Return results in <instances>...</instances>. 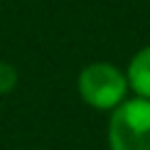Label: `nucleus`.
<instances>
[{"label":"nucleus","instance_id":"nucleus-3","mask_svg":"<svg viewBox=\"0 0 150 150\" xmlns=\"http://www.w3.org/2000/svg\"><path fill=\"white\" fill-rule=\"evenodd\" d=\"M126 76H128V86L133 96L150 98V45L140 47L130 57L126 67Z\"/></svg>","mask_w":150,"mask_h":150},{"label":"nucleus","instance_id":"nucleus-4","mask_svg":"<svg viewBox=\"0 0 150 150\" xmlns=\"http://www.w3.org/2000/svg\"><path fill=\"white\" fill-rule=\"evenodd\" d=\"M17 84H20V74H17L15 64H10L8 59H0V96L12 93Z\"/></svg>","mask_w":150,"mask_h":150},{"label":"nucleus","instance_id":"nucleus-1","mask_svg":"<svg viewBox=\"0 0 150 150\" xmlns=\"http://www.w3.org/2000/svg\"><path fill=\"white\" fill-rule=\"evenodd\" d=\"M76 91L89 108L111 113L128 98L130 86L126 69L113 62H89L76 76Z\"/></svg>","mask_w":150,"mask_h":150},{"label":"nucleus","instance_id":"nucleus-2","mask_svg":"<svg viewBox=\"0 0 150 150\" xmlns=\"http://www.w3.org/2000/svg\"><path fill=\"white\" fill-rule=\"evenodd\" d=\"M108 150H150V98L128 96L108 113Z\"/></svg>","mask_w":150,"mask_h":150}]
</instances>
